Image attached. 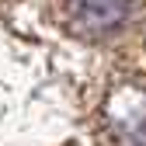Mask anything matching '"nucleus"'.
<instances>
[{
	"instance_id": "obj_1",
	"label": "nucleus",
	"mask_w": 146,
	"mask_h": 146,
	"mask_svg": "<svg viewBox=\"0 0 146 146\" xmlns=\"http://www.w3.org/2000/svg\"><path fill=\"white\" fill-rule=\"evenodd\" d=\"M104 129L115 146H146V80H125L108 90Z\"/></svg>"
},
{
	"instance_id": "obj_2",
	"label": "nucleus",
	"mask_w": 146,
	"mask_h": 146,
	"mask_svg": "<svg viewBox=\"0 0 146 146\" xmlns=\"http://www.w3.org/2000/svg\"><path fill=\"white\" fill-rule=\"evenodd\" d=\"M66 25L84 38H104L125 25L132 0H59Z\"/></svg>"
},
{
	"instance_id": "obj_3",
	"label": "nucleus",
	"mask_w": 146,
	"mask_h": 146,
	"mask_svg": "<svg viewBox=\"0 0 146 146\" xmlns=\"http://www.w3.org/2000/svg\"><path fill=\"white\" fill-rule=\"evenodd\" d=\"M0 4H4V0H0Z\"/></svg>"
}]
</instances>
